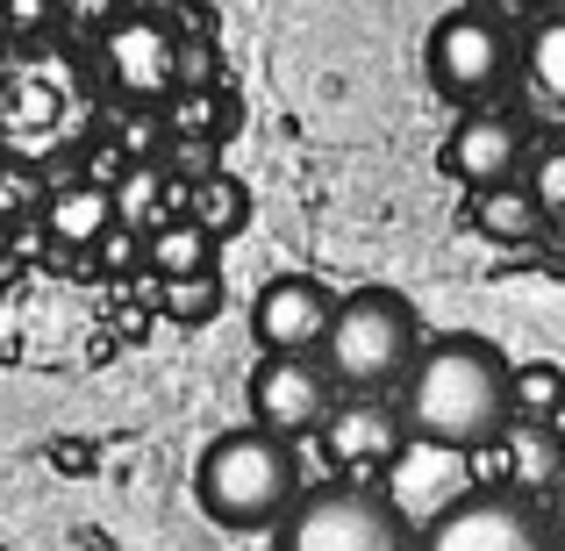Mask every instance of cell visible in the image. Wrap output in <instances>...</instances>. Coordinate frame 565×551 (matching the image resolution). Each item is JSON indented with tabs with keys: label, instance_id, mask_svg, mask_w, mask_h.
I'll use <instances>...</instances> for the list:
<instances>
[{
	"label": "cell",
	"instance_id": "6da1fadb",
	"mask_svg": "<svg viewBox=\"0 0 565 551\" xmlns=\"http://www.w3.org/2000/svg\"><path fill=\"white\" fill-rule=\"evenodd\" d=\"M509 372L515 365L487 337H437V345H423L415 372L401 380L408 437L437 444V452H487V444H501V430L515 423Z\"/></svg>",
	"mask_w": 565,
	"mask_h": 551
},
{
	"label": "cell",
	"instance_id": "7a4b0ae2",
	"mask_svg": "<svg viewBox=\"0 0 565 551\" xmlns=\"http://www.w3.org/2000/svg\"><path fill=\"white\" fill-rule=\"evenodd\" d=\"M193 501L222 530H273L301 501V458L265 430H222L193 466Z\"/></svg>",
	"mask_w": 565,
	"mask_h": 551
},
{
	"label": "cell",
	"instance_id": "3957f363",
	"mask_svg": "<svg viewBox=\"0 0 565 551\" xmlns=\"http://www.w3.org/2000/svg\"><path fill=\"white\" fill-rule=\"evenodd\" d=\"M423 359V322H415L408 294L394 287H359L337 301L330 345H322V365L344 394H373L386 401V386H401Z\"/></svg>",
	"mask_w": 565,
	"mask_h": 551
},
{
	"label": "cell",
	"instance_id": "277c9868",
	"mask_svg": "<svg viewBox=\"0 0 565 551\" xmlns=\"http://www.w3.org/2000/svg\"><path fill=\"white\" fill-rule=\"evenodd\" d=\"M279 551H415V530L380 487L337 480L294 501V516L279 523Z\"/></svg>",
	"mask_w": 565,
	"mask_h": 551
},
{
	"label": "cell",
	"instance_id": "5b68a950",
	"mask_svg": "<svg viewBox=\"0 0 565 551\" xmlns=\"http://www.w3.org/2000/svg\"><path fill=\"white\" fill-rule=\"evenodd\" d=\"M423 65H429V86H437L444 100L487 108V100L509 86V72L523 65V43L501 29V14H487V8H451V14H437V22H429Z\"/></svg>",
	"mask_w": 565,
	"mask_h": 551
},
{
	"label": "cell",
	"instance_id": "8992f818",
	"mask_svg": "<svg viewBox=\"0 0 565 551\" xmlns=\"http://www.w3.org/2000/svg\"><path fill=\"white\" fill-rule=\"evenodd\" d=\"M415 551H558V538L530 501L487 487V495L451 501V509L415 538Z\"/></svg>",
	"mask_w": 565,
	"mask_h": 551
},
{
	"label": "cell",
	"instance_id": "52a82bcc",
	"mask_svg": "<svg viewBox=\"0 0 565 551\" xmlns=\"http://www.w3.org/2000/svg\"><path fill=\"white\" fill-rule=\"evenodd\" d=\"M100 72H108V86L122 100H137V108H166L172 94H180V36H172V22H151V14H115L108 29H100Z\"/></svg>",
	"mask_w": 565,
	"mask_h": 551
},
{
	"label": "cell",
	"instance_id": "ba28073f",
	"mask_svg": "<svg viewBox=\"0 0 565 551\" xmlns=\"http://www.w3.org/2000/svg\"><path fill=\"white\" fill-rule=\"evenodd\" d=\"M337 322V294L308 273H279L258 287L250 301V337H258V359H322Z\"/></svg>",
	"mask_w": 565,
	"mask_h": 551
},
{
	"label": "cell",
	"instance_id": "9c48e42d",
	"mask_svg": "<svg viewBox=\"0 0 565 551\" xmlns=\"http://www.w3.org/2000/svg\"><path fill=\"white\" fill-rule=\"evenodd\" d=\"M244 394H250V430H265L279 444L322 430L337 409V380L322 359H258Z\"/></svg>",
	"mask_w": 565,
	"mask_h": 551
},
{
	"label": "cell",
	"instance_id": "30bf717a",
	"mask_svg": "<svg viewBox=\"0 0 565 551\" xmlns=\"http://www.w3.org/2000/svg\"><path fill=\"white\" fill-rule=\"evenodd\" d=\"M523 158H530V137H523V123L501 115V108L458 115V129L444 137V172H451L458 187H472V193L515 187L523 180Z\"/></svg>",
	"mask_w": 565,
	"mask_h": 551
},
{
	"label": "cell",
	"instance_id": "8fae6325",
	"mask_svg": "<svg viewBox=\"0 0 565 551\" xmlns=\"http://www.w3.org/2000/svg\"><path fill=\"white\" fill-rule=\"evenodd\" d=\"M401 444H408V423H401V409H394V401H373V394L337 401L330 423H322V452H330V466H344V473L394 466Z\"/></svg>",
	"mask_w": 565,
	"mask_h": 551
},
{
	"label": "cell",
	"instance_id": "7c38bea8",
	"mask_svg": "<svg viewBox=\"0 0 565 551\" xmlns=\"http://www.w3.org/2000/svg\"><path fill=\"white\" fill-rule=\"evenodd\" d=\"M487 452L501 458V487H509L515 501H523V495L552 501V487L565 480V437H558V423H509V430H501V444H487Z\"/></svg>",
	"mask_w": 565,
	"mask_h": 551
},
{
	"label": "cell",
	"instance_id": "4fadbf2b",
	"mask_svg": "<svg viewBox=\"0 0 565 551\" xmlns=\"http://www.w3.org/2000/svg\"><path fill=\"white\" fill-rule=\"evenodd\" d=\"M43 230H51L57 251H94L100 236L115 230V193L79 180V187H57L51 201H43Z\"/></svg>",
	"mask_w": 565,
	"mask_h": 551
},
{
	"label": "cell",
	"instance_id": "5bb4252c",
	"mask_svg": "<svg viewBox=\"0 0 565 551\" xmlns=\"http://www.w3.org/2000/svg\"><path fill=\"white\" fill-rule=\"evenodd\" d=\"M472 230H487L494 244H537L544 230H552V215H544L537 201H530V187H487L472 193Z\"/></svg>",
	"mask_w": 565,
	"mask_h": 551
},
{
	"label": "cell",
	"instance_id": "9a60e30c",
	"mask_svg": "<svg viewBox=\"0 0 565 551\" xmlns=\"http://www.w3.org/2000/svg\"><path fill=\"white\" fill-rule=\"evenodd\" d=\"M215 236L207 230H193L186 215H172L166 230H151L143 236V265H151L158 279H201V273H215Z\"/></svg>",
	"mask_w": 565,
	"mask_h": 551
},
{
	"label": "cell",
	"instance_id": "2e32d148",
	"mask_svg": "<svg viewBox=\"0 0 565 551\" xmlns=\"http://www.w3.org/2000/svg\"><path fill=\"white\" fill-rule=\"evenodd\" d=\"M180 215L222 244V236H236L250 222V187L236 180V172H201V180L186 187V208H180Z\"/></svg>",
	"mask_w": 565,
	"mask_h": 551
},
{
	"label": "cell",
	"instance_id": "e0dca14e",
	"mask_svg": "<svg viewBox=\"0 0 565 551\" xmlns=\"http://www.w3.org/2000/svg\"><path fill=\"white\" fill-rule=\"evenodd\" d=\"M523 80L537 86L552 108H565V8H544L523 29Z\"/></svg>",
	"mask_w": 565,
	"mask_h": 551
},
{
	"label": "cell",
	"instance_id": "ac0fdd59",
	"mask_svg": "<svg viewBox=\"0 0 565 551\" xmlns=\"http://www.w3.org/2000/svg\"><path fill=\"white\" fill-rule=\"evenodd\" d=\"M509 409L515 423H558L565 415V365L558 359H530L509 372Z\"/></svg>",
	"mask_w": 565,
	"mask_h": 551
},
{
	"label": "cell",
	"instance_id": "d6986e66",
	"mask_svg": "<svg viewBox=\"0 0 565 551\" xmlns=\"http://www.w3.org/2000/svg\"><path fill=\"white\" fill-rule=\"evenodd\" d=\"M108 193H115V222H122V230H137V236H151V230H166V222H172L166 172H158V166H129Z\"/></svg>",
	"mask_w": 565,
	"mask_h": 551
},
{
	"label": "cell",
	"instance_id": "ffe728a7",
	"mask_svg": "<svg viewBox=\"0 0 565 551\" xmlns=\"http://www.w3.org/2000/svg\"><path fill=\"white\" fill-rule=\"evenodd\" d=\"M158 308H166L172 322H186V330L215 322V308H222V273H201V279H158Z\"/></svg>",
	"mask_w": 565,
	"mask_h": 551
},
{
	"label": "cell",
	"instance_id": "44dd1931",
	"mask_svg": "<svg viewBox=\"0 0 565 551\" xmlns=\"http://www.w3.org/2000/svg\"><path fill=\"white\" fill-rule=\"evenodd\" d=\"M523 187H530V201H537L544 215L558 222V215H565V151H537V166H530Z\"/></svg>",
	"mask_w": 565,
	"mask_h": 551
},
{
	"label": "cell",
	"instance_id": "7402d4cb",
	"mask_svg": "<svg viewBox=\"0 0 565 551\" xmlns=\"http://www.w3.org/2000/svg\"><path fill=\"white\" fill-rule=\"evenodd\" d=\"M57 22V0H0V29L8 36H43Z\"/></svg>",
	"mask_w": 565,
	"mask_h": 551
},
{
	"label": "cell",
	"instance_id": "603a6c76",
	"mask_svg": "<svg viewBox=\"0 0 565 551\" xmlns=\"http://www.w3.org/2000/svg\"><path fill=\"white\" fill-rule=\"evenodd\" d=\"M94 258H100V273H129V265L143 258V236L115 222V230H108V236H100V244H94Z\"/></svg>",
	"mask_w": 565,
	"mask_h": 551
},
{
	"label": "cell",
	"instance_id": "cb8c5ba5",
	"mask_svg": "<svg viewBox=\"0 0 565 551\" xmlns=\"http://www.w3.org/2000/svg\"><path fill=\"white\" fill-rule=\"evenodd\" d=\"M51 193H36L29 172H0V215H22V208H43Z\"/></svg>",
	"mask_w": 565,
	"mask_h": 551
},
{
	"label": "cell",
	"instance_id": "d4e9b609",
	"mask_svg": "<svg viewBox=\"0 0 565 551\" xmlns=\"http://www.w3.org/2000/svg\"><path fill=\"white\" fill-rule=\"evenodd\" d=\"M129 8H137V14H151V22H172V14H186L193 0H129Z\"/></svg>",
	"mask_w": 565,
	"mask_h": 551
},
{
	"label": "cell",
	"instance_id": "484cf974",
	"mask_svg": "<svg viewBox=\"0 0 565 551\" xmlns=\"http://www.w3.org/2000/svg\"><path fill=\"white\" fill-rule=\"evenodd\" d=\"M544 523H552V538L565 544V480L552 487V501H544Z\"/></svg>",
	"mask_w": 565,
	"mask_h": 551
},
{
	"label": "cell",
	"instance_id": "4316f807",
	"mask_svg": "<svg viewBox=\"0 0 565 551\" xmlns=\"http://www.w3.org/2000/svg\"><path fill=\"white\" fill-rule=\"evenodd\" d=\"M57 8H100V0H57Z\"/></svg>",
	"mask_w": 565,
	"mask_h": 551
},
{
	"label": "cell",
	"instance_id": "83f0119b",
	"mask_svg": "<svg viewBox=\"0 0 565 551\" xmlns=\"http://www.w3.org/2000/svg\"><path fill=\"white\" fill-rule=\"evenodd\" d=\"M0 51H8V29H0Z\"/></svg>",
	"mask_w": 565,
	"mask_h": 551
},
{
	"label": "cell",
	"instance_id": "f1b7e54d",
	"mask_svg": "<svg viewBox=\"0 0 565 551\" xmlns=\"http://www.w3.org/2000/svg\"><path fill=\"white\" fill-rule=\"evenodd\" d=\"M466 8H487V0H466Z\"/></svg>",
	"mask_w": 565,
	"mask_h": 551
},
{
	"label": "cell",
	"instance_id": "f546056e",
	"mask_svg": "<svg viewBox=\"0 0 565 551\" xmlns=\"http://www.w3.org/2000/svg\"><path fill=\"white\" fill-rule=\"evenodd\" d=\"M552 8H565V0H552Z\"/></svg>",
	"mask_w": 565,
	"mask_h": 551
},
{
	"label": "cell",
	"instance_id": "4dcf8cb0",
	"mask_svg": "<svg viewBox=\"0 0 565 551\" xmlns=\"http://www.w3.org/2000/svg\"><path fill=\"white\" fill-rule=\"evenodd\" d=\"M558 230H565V215H558Z\"/></svg>",
	"mask_w": 565,
	"mask_h": 551
}]
</instances>
